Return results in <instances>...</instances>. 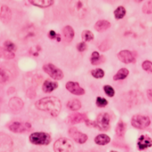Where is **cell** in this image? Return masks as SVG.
Returning <instances> with one entry per match:
<instances>
[{"label":"cell","instance_id":"obj_37","mask_svg":"<svg viewBox=\"0 0 152 152\" xmlns=\"http://www.w3.org/2000/svg\"><path fill=\"white\" fill-rule=\"evenodd\" d=\"M77 49L79 52H83L87 49V45L85 42H81L77 45Z\"/></svg>","mask_w":152,"mask_h":152},{"label":"cell","instance_id":"obj_15","mask_svg":"<svg viewBox=\"0 0 152 152\" xmlns=\"http://www.w3.org/2000/svg\"><path fill=\"white\" fill-rule=\"evenodd\" d=\"M9 106L12 111H18L22 108L23 106V102L20 98L14 97L11 99L10 100Z\"/></svg>","mask_w":152,"mask_h":152},{"label":"cell","instance_id":"obj_1","mask_svg":"<svg viewBox=\"0 0 152 152\" xmlns=\"http://www.w3.org/2000/svg\"><path fill=\"white\" fill-rule=\"evenodd\" d=\"M35 107L40 110L49 113L53 117H56L60 112L61 104L60 100L55 97H46L38 100Z\"/></svg>","mask_w":152,"mask_h":152},{"label":"cell","instance_id":"obj_19","mask_svg":"<svg viewBox=\"0 0 152 152\" xmlns=\"http://www.w3.org/2000/svg\"><path fill=\"white\" fill-rule=\"evenodd\" d=\"M63 34L66 43H70L74 39V31L70 26H66L63 29Z\"/></svg>","mask_w":152,"mask_h":152},{"label":"cell","instance_id":"obj_42","mask_svg":"<svg viewBox=\"0 0 152 152\" xmlns=\"http://www.w3.org/2000/svg\"><path fill=\"white\" fill-rule=\"evenodd\" d=\"M34 152H40V151H34Z\"/></svg>","mask_w":152,"mask_h":152},{"label":"cell","instance_id":"obj_23","mask_svg":"<svg viewBox=\"0 0 152 152\" xmlns=\"http://www.w3.org/2000/svg\"><path fill=\"white\" fill-rule=\"evenodd\" d=\"M67 107L72 111H77L81 108V103L77 99H72L68 102Z\"/></svg>","mask_w":152,"mask_h":152},{"label":"cell","instance_id":"obj_32","mask_svg":"<svg viewBox=\"0 0 152 152\" xmlns=\"http://www.w3.org/2000/svg\"><path fill=\"white\" fill-rule=\"evenodd\" d=\"M104 90L105 93V94H107V96L108 97H113L115 96V91L114 90L112 86H111L110 85H105L104 87Z\"/></svg>","mask_w":152,"mask_h":152},{"label":"cell","instance_id":"obj_10","mask_svg":"<svg viewBox=\"0 0 152 152\" xmlns=\"http://www.w3.org/2000/svg\"><path fill=\"white\" fill-rule=\"evenodd\" d=\"M66 89L72 94L80 96L85 94V91L81 88L79 84L77 82H68L66 85Z\"/></svg>","mask_w":152,"mask_h":152},{"label":"cell","instance_id":"obj_22","mask_svg":"<svg viewBox=\"0 0 152 152\" xmlns=\"http://www.w3.org/2000/svg\"><path fill=\"white\" fill-rule=\"evenodd\" d=\"M129 71L126 68H122L119 69L118 72L114 75L113 80H119L125 79L129 75Z\"/></svg>","mask_w":152,"mask_h":152},{"label":"cell","instance_id":"obj_25","mask_svg":"<svg viewBox=\"0 0 152 152\" xmlns=\"http://www.w3.org/2000/svg\"><path fill=\"white\" fill-rule=\"evenodd\" d=\"M112 45H113L112 41L109 39H106L100 45V46H99V49L100 50V51L105 52L109 50L112 47Z\"/></svg>","mask_w":152,"mask_h":152},{"label":"cell","instance_id":"obj_4","mask_svg":"<svg viewBox=\"0 0 152 152\" xmlns=\"http://www.w3.org/2000/svg\"><path fill=\"white\" fill-rule=\"evenodd\" d=\"M73 148L74 145L72 141L65 137L58 139L54 144L55 152H72Z\"/></svg>","mask_w":152,"mask_h":152},{"label":"cell","instance_id":"obj_40","mask_svg":"<svg viewBox=\"0 0 152 152\" xmlns=\"http://www.w3.org/2000/svg\"><path fill=\"white\" fill-rule=\"evenodd\" d=\"M134 1H136V3H140V2H141V1H142L143 0H134Z\"/></svg>","mask_w":152,"mask_h":152},{"label":"cell","instance_id":"obj_8","mask_svg":"<svg viewBox=\"0 0 152 152\" xmlns=\"http://www.w3.org/2000/svg\"><path fill=\"white\" fill-rule=\"evenodd\" d=\"M69 135L77 143L83 144L88 139V136L82 132H79L75 127H72L69 130Z\"/></svg>","mask_w":152,"mask_h":152},{"label":"cell","instance_id":"obj_20","mask_svg":"<svg viewBox=\"0 0 152 152\" xmlns=\"http://www.w3.org/2000/svg\"><path fill=\"white\" fill-rule=\"evenodd\" d=\"M90 61L92 65H98L105 61V57L104 56H100L99 53L94 51L91 54Z\"/></svg>","mask_w":152,"mask_h":152},{"label":"cell","instance_id":"obj_9","mask_svg":"<svg viewBox=\"0 0 152 152\" xmlns=\"http://www.w3.org/2000/svg\"><path fill=\"white\" fill-rule=\"evenodd\" d=\"M31 128V125L29 123L22 124L19 122H14L9 126V130L14 133H23L26 132Z\"/></svg>","mask_w":152,"mask_h":152},{"label":"cell","instance_id":"obj_7","mask_svg":"<svg viewBox=\"0 0 152 152\" xmlns=\"http://www.w3.org/2000/svg\"><path fill=\"white\" fill-rule=\"evenodd\" d=\"M150 124V120L148 116L142 115H135L132 118V125L134 128L144 129Z\"/></svg>","mask_w":152,"mask_h":152},{"label":"cell","instance_id":"obj_3","mask_svg":"<svg viewBox=\"0 0 152 152\" xmlns=\"http://www.w3.org/2000/svg\"><path fill=\"white\" fill-rule=\"evenodd\" d=\"M30 142L35 145H46L51 141L50 134L45 132H36L29 136Z\"/></svg>","mask_w":152,"mask_h":152},{"label":"cell","instance_id":"obj_41","mask_svg":"<svg viewBox=\"0 0 152 152\" xmlns=\"http://www.w3.org/2000/svg\"><path fill=\"white\" fill-rule=\"evenodd\" d=\"M110 152H117V151H111Z\"/></svg>","mask_w":152,"mask_h":152},{"label":"cell","instance_id":"obj_17","mask_svg":"<svg viewBox=\"0 0 152 152\" xmlns=\"http://www.w3.org/2000/svg\"><path fill=\"white\" fill-rule=\"evenodd\" d=\"M85 115L82 113H74L69 116L68 122L71 124H76L80 123L83 121H85Z\"/></svg>","mask_w":152,"mask_h":152},{"label":"cell","instance_id":"obj_34","mask_svg":"<svg viewBox=\"0 0 152 152\" xmlns=\"http://www.w3.org/2000/svg\"><path fill=\"white\" fill-rule=\"evenodd\" d=\"M142 67L144 70L145 71L151 72L152 73V62L148 60L144 61L142 64Z\"/></svg>","mask_w":152,"mask_h":152},{"label":"cell","instance_id":"obj_11","mask_svg":"<svg viewBox=\"0 0 152 152\" xmlns=\"http://www.w3.org/2000/svg\"><path fill=\"white\" fill-rule=\"evenodd\" d=\"M118 57L121 61L126 63V64L135 61V58L133 54L128 50H121L118 54Z\"/></svg>","mask_w":152,"mask_h":152},{"label":"cell","instance_id":"obj_29","mask_svg":"<svg viewBox=\"0 0 152 152\" xmlns=\"http://www.w3.org/2000/svg\"><path fill=\"white\" fill-rule=\"evenodd\" d=\"M142 10L145 14H152V0L146 2L142 6Z\"/></svg>","mask_w":152,"mask_h":152},{"label":"cell","instance_id":"obj_16","mask_svg":"<svg viewBox=\"0 0 152 152\" xmlns=\"http://www.w3.org/2000/svg\"><path fill=\"white\" fill-rule=\"evenodd\" d=\"M111 23L108 21L105 20H101L96 22V23L94 25V29L97 32H102L109 29Z\"/></svg>","mask_w":152,"mask_h":152},{"label":"cell","instance_id":"obj_18","mask_svg":"<svg viewBox=\"0 0 152 152\" xmlns=\"http://www.w3.org/2000/svg\"><path fill=\"white\" fill-rule=\"evenodd\" d=\"M58 87V83L56 82H53L49 80H46L45 81L42 89L43 91L46 93H49L55 90Z\"/></svg>","mask_w":152,"mask_h":152},{"label":"cell","instance_id":"obj_33","mask_svg":"<svg viewBox=\"0 0 152 152\" xmlns=\"http://www.w3.org/2000/svg\"><path fill=\"white\" fill-rule=\"evenodd\" d=\"M108 101L105 98H102L101 97H97L96 99V105L98 107L102 108L105 107L108 104Z\"/></svg>","mask_w":152,"mask_h":152},{"label":"cell","instance_id":"obj_6","mask_svg":"<svg viewBox=\"0 0 152 152\" xmlns=\"http://www.w3.org/2000/svg\"><path fill=\"white\" fill-rule=\"evenodd\" d=\"M44 71L48 74L50 77L55 80H61L63 77V73L59 68L51 63H48L43 66Z\"/></svg>","mask_w":152,"mask_h":152},{"label":"cell","instance_id":"obj_21","mask_svg":"<svg viewBox=\"0 0 152 152\" xmlns=\"http://www.w3.org/2000/svg\"><path fill=\"white\" fill-rule=\"evenodd\" d=\"M111 141L110 137L105 134H100L97 136L94 139L96 144L100 145H105L108 144Z\"/></svg>","mask_w":152,"mask_h":152},{"label":"cell","instance_id":"obj_12","mask_svg":"<svg viewBox=\"0 0 152 152\" xmlns=\"http://www.w3.org/2000/svg\"><path fill=\"white\" fill-rule=\"evenodd\" d=\"M152 146V140L147 135H142L137 140V147L139 150H143Z\"/></svg>","mask_w":152,"mask_h":152},{"label":"cell","instance_id":"obj_36","mask_svg":"<svg viewBox=\"0 0 152 152\" xmlns=\"http://www.w3.org/2000/svg\"><path fill=\"white\" fill-rule=\"evenodd\" d=\"M9 76L7 72L1 69V82L2 83H4L8 80Z\"/></svg>","mask_w":152,"mask_h":152},{"label":"cell","instance_id":"obj_35","mask_svg":"<svg viewBox=\"0 0 152 152\" xmlns=\"http://www.w3.org/2000/svg\"><path fill=\"white\" fill-rule=\"evenodd\" d=\"M48 36L50 38V39L52 40H57V41L58 42H60L61 40V37H60V34H57L56 32L54 31H50L49 34H48Z\"/></svg>","mask_w":152,"mask_h":152},{"label":"cell","instance_id":"obj_14","mask_svg":"<svg viewBox=\"0 0 152 152\" xmlns=\"http://www.w3.org/2000/svg\"><path fill=\"white\" fill-rule=\"evenodd\" d=\"M29 1L31 4L40 8L48 7L54 3V0H29Z\"/></svg>","mask_w":152,"mask_h":152},{"label":"cell","instance_id":"obj_24","mask_svg":"<svg viewBox=\"0 0 152 152\" xmlns=\"http://www.w3.org/2000/svg\"><path fill=\"white\" fill-rule=\"evenodd\" d=\"M126 14V10L123 6H119L114 11L115 17L117 20H121L123 18Z\"/></svg>","mask_w":152,"mask_h":152},{"label":"cell","instance_id":"obj_39","mask_svg":"<svg viewBox=\"0 0 152 152\" xmlns=\"http://www.w3.org/2000/svg\"><path fill=\"white\" fill-rule=\"evenodd\" d=\"M105 1L107 3H113L115 2V1H116V0H105Z\"/></svg>","mask_w":152,"mask_h":152},{"label":"cell","instance_id":"obj_5","mask_svg":"<svg viewBox=\"0 0 152 152\" xmlns=\"http://www.w3.org/2000/svg\"><path fill=\"white\" fill-rule=\"evenodd\" d=\"M110 117L107 113H100L94 121V127L101 131H107L110 128Z\"/></svg>","mask_w":152,"mask_h":152},{"label":"cell","instance_id":"obj_30","mask_svg":"<svg viewBox=\"0 0 152 152\" xmlns=\"http://www.w3.org/2000/svg\"><path fill=\"white\" fill-rule=\"evenodd\" d=\"M91 74L96 79H102L104 77L105 72L102 69L97 68L91 71Z\"/></svg>","mask_w":152,"mask_h":152},{"label":"cell","instance_id":"obj_27","mask_svg":"<svg viewBox=\"0 0 152 152\" xmlns=\"http://www.w3.org/2000/svg\"><path fill=\"white\" fill-rule=\"evenodd\" d=\"M125 124L124 122L120 121L118 124L116 129V133L118 136L122 137L125 132Z\"/></svg>","mask_w":152,"mask_h":152},{"label":"cell","instance_id":"obj_28","mask_svg":"<svg viewBox=\"0 0 152 152\" xmlns=\"http://www.w3.org/2000/svg\"><path fill=\"white\" fill-rule=\"evenodd\" d=\"M82 38L85 42H90L94 39V34L90 31L85 30L82 32Z\"/></svg>","mask_w":152,"mask_h":152},{"label":"cell","instance_id":"obj_2","mask_svg":"<svg viewBox=\"0 0 152 152\" xmlns=\"http://www.w3.org/2000/svg\"><path fill=\"white\" fill-rule=\"evenodd\" d=\"M88 9L87 0H71L69 4V10L71 14L80 19L85 17Z\"/></svg>","mask_w":152,"mask_h":152},{"label":"cell","instance_id":"obj_38","mask_svg":"<svg viewBox=\"0 0 152 152\" xmlns=\"http://www.w3.org/2000/svg\"><path fill=\"white\" fill-rule=\"evenodd\" d=\"M147 97H148V99L152 102V88H151V89H150V90H147Z\"/></svg>","mask_w":152,"mask_h":152},{"label":"cell","instance_id":"obj_13","mask_svg":"<svg viewBox=\"0 0 152 152\" xmlns=\"http://www.w3.org/2000/svg\"><path fill=\"white\" fill-rule=\"evenodd\" d=\"M12 18V12L9 7L3 5L1 7V20L4 24H7Z\"/></svg>","mask_w":152,"mask_h":152},{"label":"cell","instance_id":"obj_31","mask_svg":"<svg viewBox=\"0 0 152 152\" xmlns=\"http://www.w3.org/2000/svg\"><path fill=\"white\" fill-rule=\"evenodd\" d=\"M3 48H5L6 49L9 50V51L13 52V53L16 51V50H17L16 45L10 41L5 42L3 45Z\"/></svg>","mask_w":152,"mask_h":152},{"label":"cell","instance_id":"obj_26","mask_svg":"<svg viewBox=\"0 0 152 152\" xmlns=\"http://www.w3.org/2000/svg\"><path fill=\"white\" fill-rule=\"evenodd\" d=\"M1 57L4 59H12L14 58L15 54L2 47L1 48Z\"/></svg>","mask_w":152,"mask_h":152}]
</instances>
